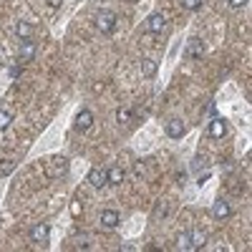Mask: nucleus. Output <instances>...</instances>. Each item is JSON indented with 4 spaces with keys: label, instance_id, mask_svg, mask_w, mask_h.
<instances>
[{
    "label": "nucleus",
    "instance_id": "nucleus-10",
    "mask_svg": "<svg viewBox=\"0 0 252 252\" xmlns=\"http://www.w3.org/2000/svg\"><path fill=\"white\" fill-rule=\"evenodd\" d=\"M209 134H212L215 139H222L227 134V121L222 116H215L212 121H209Z\"/></svg>",
    "mask_w": 252,
    "mask_h": 252
},
{
    "label": "nucleus",
    "instance_id": "nucleus-17",
    "mask_svg": "<svg viewBox=\"0 0 252 252\" xmlns=\"http://www.w3.org/2000/svg\"><path fill=\"white\" fill-rule=\"evenodd\" d=\"M15 169V159H3L0 161V177H8Z\"/></svg>",
    "mask_w": 252,
    "mask_h": 252
},
{
    "label": "nucleus",
    "instance_id": "nucleus-24",
    "mask_svg": "<svg viewBox=\"0 0 252 252\" xmlns=\"http://www.w3.org/2000/svg\"><path fill=\"white\" fill-rule=\"evenodd\" d=\"M18 73H20V66H13V68H10V76H13V78H15V76H18Z\"/></svg>",
    "mask_w": 252,
    "mask_h": 252
},
{
    "label": "nucleus",
    "instance_id": "nucleus-9",
    "mask_svg": "<svg viewBox=\"0 0 252 252\" xmlns=\"http://www.w3.org/2000/svg\"><path fill=\"white\" fill-rule=\"evenodd\" d=\"M229 215H232V207H229L227 199H217L215 207H212V217L215 220H227Z\"/></svg>",
    "mask_w": 252,
    "mask_h": 252
},
{
    "label": "nucleus",
    "instance_id": "nucleus-18",
    "mask_svg": "<svg viewBox=\"0 0 252 252\" xmlns=\"http://www.w3.org/2000/svg\"><path fill=\"white\" fill-rule=\"evenodd\" d=\"M10 121H13V114H10V111H5V109H0V131L8 129Z\"/></svg>",
    "mask_w": 252,
    "mask_h": 252
},
{
    "label": "nucleus",
    "instance_id": "nucleus-4",
    "mask_svg": "<svg viewBox=\"0 0 252 252\" xmlns=\"http://www.w3.org/2000/svg\"><path fill=\"white\" fill-rule=\"evenodd\" d=\"M202 53H204V43L194 35V38H189L187 40V48H184V58H189V61H197V58H202Z\"/></svg>",
    "mask_w": 252,
    "mask_h": 252
},
{
    "label": "nucleus",
    "instance_id": "nucleus-23",
    "mask_svg": "<svg viewBox=\"0 0 252 252\" xmlns=\"http://www.w3.org/2000/svg\"><path fill=\"white\" fill-rule=\"evenodd\" d=\"M61 3H63V0H48V5H51V8H58Z\"/></svg>",
    "mask_w": 252,
    "mask_h": 252
},
{
    "label": "nucleus",
    "instance_id": "nucleus-16",
    "mask_svg": "<svg viewBox=\"0 0 252 252\" xmlns=\"http://www.w3.org/2000/svg\"><path fill=\"white\" fill-rule=\"evenodd\" d=\"M15 33H18L20 38H31V33H33V26H31V23H26V20H18Z\"/></svg>",
    "mask_w": 252,
    "mask_h": 252
},
{
    "label": "nucleus",
    "instance_id": "nucleus-5",
    "mask_svg": "<svg viewBox=\"0 0 252 252\" xmlns=\"http://www.w3.org/2000/svg\"><path fill=\"white\" fill-rule=\"evenodd\" d=\"M48 224L46 222H38V224H33L31 227V242H35V245H43V242H48Z\"/></svg>",
    "mask_w": 252,
    "mask_h": 252
},
{
    "label": "nucleus",
    "instance_id": "nucleus-21",
    "mask_svg": "<svg viewBox=\"0 0 252 252\" xmlns=\"http://www.w3.org/2000/svg\"><path fill=\"white\" fill-rule=\"evenodd\" d=\"M166 215V202L164 204H157V209H154V220H159V217H164Z\"/></svg>",
    "mask_w": 252,
    "mask_h": 252
},
{
    "label": "nucleus",
    "instance_id": "nucleus-7",
    "mask_svg": "<svg viewBox=\"0 0 252 252\" xmlns=\"http://www.w3.org/2000/svg\"><path fill=\"white\" fill-rule=\"evenodd\" d=\"M184 131H187V126H184V121L182 119H169L166 121V136H172V139H179V136H184Z\"/></svg>",
    "mask_w": 252,
    "mask_h": 252
},
{
    "label": "nucleus",
    "instance_id": "nucleus-13",
    "mask_svg": "<svg viewBox=\"0 0 252 252\" xmlns=\"http://www.w3.org/2000/svg\"><path fill=\"white\" fill-rule=\"evenodd\" d=\"M91 124H94V114L89 109H81L78 116H76V129L86 131V129H91Z\"/></svg>",
    "mask_w": 252,
    "mask_h": 252
},
{
    "label": "nucleus",
    "instance_id": "nucleus-2",
    "mask_svg": "<svg viewBox=\"0 0 252 252\" xmlns=\"http://www.w3.org/2000/svg\"><path fill=\"white\" fill-rule=\"evenodd\" d=\"M202 245H204V232H199V229H187V232L179 235L182 250H199Z\"/></svg>",
    "mask_w": 252,
    "mask_h": 252
},
{
    "label": "nucleus",
    "instance_id": "nucleus-12",
    "mask_svg": "<svg viewBox=\"0 0 252 252\" xmlns=\"http://www.w3.org/2000/svg\"><path fill=\"white\" fill-rule=\"evenodd\" d=\"M35 40L31 38H23V43H20V61H33L35 58Z\"/></svg>",
    "mask_w": 252,
    "mask_h": 252
},
{
    "label": "nucleus",
    "instance_id": "nucleus-11",
    "mask_svg": "<svg viewBox=\"0 0 252 252\" xmlns=\"http://www.w3.org/2000/svg\"><path fill=\"white\" fill-rule=\"evenodd\" d=\"M119 222H121V217H119L116 209H103V212H101V224L106 227V229L119 227Z\"/></svg>",
    "mask_w": 252,
    "mask_h": 252
},
{
    "label": "nucleus",
    "instance_id": "nucleus-1",
    "mask_svg": "<svg viewBox=\"0 0 252 252\" xmlns=\"http://www.w3.org/2000/svg\"><path fill=\"white\" fill-rule=\"evenodd\" d=\"M43 169H46V177L48 179H61V177L68 174V159L66 157H51L43 164Z\"/></svg>",
    "mask_w": 252,
    "mask_h": 252
},
{
    "label": "nucleus",
    "instance_id": "nucleus-22",
    "mask_svg": "<svg viewBox=\"0 0 252 252\" xmlns=\"http://www.w3.org/2000/svg\"><path fill=\"white\" fill-rule=\"evenodd\" d=\"M247 3V0H229V5H232V8H242Z\"/></svg>",
    "mask_w": 252,
    "mask_h": 252
},
{
    "label": "nucleus",
    "instance_id": "nucleus-15",
    "mask_svg": "<svg viewBox=\"0 0 252 252\" xmlns=\"http://www.w3.org/2000/svg\"><path fill=\"white\" fill-rule=\"evenodd\" d=\"M141 73L144 76H154L157 73V61L154 58H144L141 61Z\"/></svg>",
    "mask_w": 252,
    "mask_h": 252
},
{
    "label": "nucleus",
    "instance_id": "nucleus-3",
    "mask_svg": "<svg viewBox=\"0 0 252 252\" xmlns=\"http://www.w3.org/2000/svg\"><path fill=\"white\" fill-rule=\"evenodd\" d=\"M96 26L101 33H114L116 28V13L114 10H98L96 13Z\"/></svg>",
    "mask_w": 252,
    "mask_h": 252
},
{
    "label": "nucleus",
    "instance_id": "nucleus-14",
    "mask_svg": "<svg viewBox=\"0 0 252 252\" xmlns=\"http://www.w3.org/2000/svg\"><path fill=\"white\" fill-rule=\"evenodd\" d=\"M124 169H121V166H111V169H109V184H121L124 182Z\"/></svg>",
    "mask_w": 252,
    "mask_h": 252
},
{
    "label": "nucleus",
    "instance_id": "nucleus-20",
    "mask_svg": "<svg viewBox=\"0 0 252 252\" xmlns=\"http://www.w3.org/2000/svg\"><path fill=\"white\" fill-rule=\"evenodd\" d=\"M182 5L187 10H197V8H202V0H182Z\"/></svg>",
    "mask_w": 252,
    "mask_h": 252
},
{
    "label": "nucleus",
    "instance_id": "nucleus-6",
    "mask_svg": "<svg viewBox=\"0 0 252 252\" xmlns=\"http://www.w3.org/2000/svg\"><path fill=\"white\" fill-rule=\"evenodd\" d=\"M89 182L94 184V187H106L109 184V169H101V166H94V169L89 172Z\"/></svg>",
    "mask_w": 252,
    "mask_h": 252
},
{
    "label": "nucleus",
    "instance_id": "nucleus-8",
    "mask_svg": "<svg viewBox=\"0 0 252 252\" xmlns=\"http://www.w3.org/2000/svg\"><path fill=\"white\" fill-rule=\"evenodd\" d=\"M164 26H166V18L161 13H152L149 18H146V31L149 33H161Z\"/></svg>",
    "mask_w": 252,
    "mask_h": 252
},
{
    "label": "nucleus",
    "instance_id": "nucleus-19",
    "mask_svg": "<svg viewBox=\"0 0 252 252\" xmlns=\"http://www.w3.org/2000/svg\"><path fill=\"white\" fill-rule=\"evenodd\" d=\"M129 119H131V111L126 109V106L116 111V121H119V124H129Z\"/></svg>",
    "mask_w": 252,
    "mask_h": 252
}]
</instances>
